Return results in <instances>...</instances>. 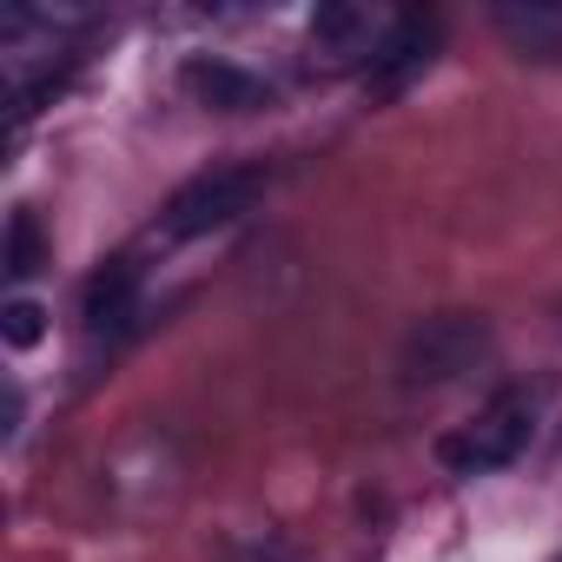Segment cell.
I'll list each match as a JSON object with an SVG mask.
<instances>
[{"mask_svg": "<svg viewBox=\"0 0 562 562\" xmlns=\"http://www.w3.org/2000/svg\"><path fill=\"white\" fill-rule=\"evenodd\" d=\"M536 437V397L529 391H503L490 397L470 424H457L443 443H437V463L450 476H490V470H509Z\"/></svg>", "mask_w": 562, "mask_h": 562, "instance_id": "cell-1", "label": "cell"}, {"mask_svg": "<svg viewBox=\"0 0 562 562\" xmlns=\"http://www.w3.org/2000/svg\"><path fill=\"white\" fill-rule=\"evenodd\" d=\"M483 358H490V318L483 312H437V318L404 331L397 378L411 391H437V384H457L463 371H476Z\"/></svg>", "mask_w": 562, "mask_h": 562, "instance_id": "cell-2", "label": "cell"}, {"mask_svg": "<svg viewBox=\"0 0 562 562\" xmlns=\"http://www.w3.org/2000/svg\"><path fill=\"white\" fill-rule=\"evenodd\" d=\"M265 186H271L265 166H212V172L186 179V186L159 205V238H205V232L245 218Z\"/></svg>", "mask_w": 562, "mask_h": 562, "instance_id": "cell-3", "label": "cell"}, {"mask_svg": "<svg viewBox=\"0 0 562 562\" xmlns=\"http://www.w3.org/2000/svg\"><path fill=\"white\" fill-rule=\"evenodd\" d=\"M404 27V14L378 8V0H325V8L312 14V60L345 74V67H364L391 47V34Z\"/></svg>", "mask_w": 562, "mask_h": 562, "instance_id": "cell-4", "label": "cell"}, {"mask_svg": "<svg viewBox=\"0 0 562 562\" xmlns=\"http://www.w3.org/2000/svg\"><path fill=\"white\" fill-rule=\"evenodd\" d=\"M490 27L503 34V47L516 60L562 67V0H496Z\"/></svg>", "mask_w": 562, "mask_h": 562, "instance_id": "cell-5", "label": "cell"}, {"mask_svg": "<svg viewBox=\"0 0 562 562\" xmlns=\"http://www.w3.org/2000/svg\"><path fill=\"white\" fill-rule=\"evenodd\" d=\"M430 60H437V21H417V14H404V27L391 34V47L371 60V74H364V93L384 106V100L411 93V87L430 74Z\"/></svg>", "mask_w": 562, "mask_h": 562, "instance_id": "cell-6", "label": "cell"}, {"mask_svg": "<svg viewBox=\"0 0 562 562\" xmlns=\"http://www.w3.org/2000/svg\"><path fill=\"white\" fill-rule=\"evenodd\" d=\"M179 87L205 106V113H258L271 106V87L258 74H245L238 60H218V54H199L179 67Z\"/></svg>", "mask_w": 562, "mask_h": 562, "instance_id": "cell-7", "label": "cell"}, {"mask_svg": "<svg viewBox=\"0 0 562 562\" xmlns=\"http://www.w3.org/2000/svg\"><path fill=\"white\" fill-rule=\"evenodd\" d=\"M133 312H139V265L133 258H106L87 278V292H80V318H87L93 338H106V331H126Z\"/></svg>", "mask_w": 562, "mask_h": 562, "instance_id": "cell-8", "label": "cell"}, {"mask_svg": "<svg viewBox=\"0 0 562 562\" xmlns=\"http://www.w3.org/2000/svg\"><path fill=\"white\" fill-rule=\"evenodd\" d=\"M0 265H8V278H34L47 265V238H41V218L27 205L8 218V251H0Z\"/></svg>", "mask_w": 562, "mask_h": 562, "instance_id": "cell-9", "label": "cell"}, {"mask_svg": "<svg viewBox=\"0 0 562 562\" xmlns=\"http://www.w3.org/2000/svg\"><path fill=\"white\" fill-rule=\"evenodd\" d=\"M0 338H8L14 351H34V345L47 338V305H34V299H14L8 312H0Z\"/></svg>", "mask_w": 562, "mask_h": 562, "instance_id": "cell-10", "label": "cell"}]
</instances>
